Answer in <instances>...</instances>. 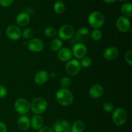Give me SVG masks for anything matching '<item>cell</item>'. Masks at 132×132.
<instances>
[{
	"instance_id": "7a4b0ae2",
	"label": "cell",
	"mask_w": 132,
	"mask_h": 132,
	"mask_svg": "<svg viewBox=\"0 0 132 132\" xmlns=\"http://www.w3.org/2000/svg\"><path fill=\"white\" fill-rule=\"evenodd\" d=\"M47 101L45 98L41 97L35 98L31 102L30 108L36 115H41L47 109Z\"/></svg>"
},
{
	"instance_id": "277c9868",
	"label": "cell",
	"mask_w": 132,
	"mask_h": 132,
	"mask_svg": "<svg viewBox=\"0 0 132 132\" xmlns=\"http://www.w3.org/2000/svg\"><path fill=\"white\" fill-rule=\"evenodd\" d=\"M127 113L123 108H117L114 110L112 114L113 123L117 126H122L127 121Z\"/></svg>"
},
{
	"instance_id": "5bb4252c",
	"label": "cell",
	"mask_w": 132,
	"mask_h": 132,
	"mask_svg": "<svg viewBox=\"0 0 132 132\" xmlns=\"http://www.w3.org/2000/svg\"><path fill=\"white\" fill-rule=\"evenodd\" d=\"M49 73L46 70H39L36 73L34 76V81L39 85H42L46 83L49 79Z\"/></svg>"
},
{
	"instance_id": "7c38bea8",
	"label": "cell",
	"mask_w": 132,
	"mask_h": 132,
	"mask_svg": "<svg viewBox=\"0 0 132 132\" xmlns=\"http://www.w3.org/2000/svg\"><path fill=\"white\" fill-rule=\"evenodd\" d=\"M54 132H70L71 126L69 122L64 119H59L54 124Z\"/></svg>"
},
{
	"instance_id": "ba28073f",
	"label": "cell",
	"mask_w": 132,
	"mask_h": 132,
	"mask_svg": "<svg viewBox=\"0 0 132 132\" xmlns=\"http://www.w3.org/2000/svg\"><path fill=\"white\" fill-rule=\"evenodd\" d=\"M21 31L19 27L15 24L9 25L6 29V35L10 39L15 41L21 37Z\"/></svg>"
},
{
	"instance_id": "83f0119b",
	"label": "cell",
	"mask_w": 132,
	"mask_h": 132,
	"mask_svg": "<svg viewBox=\"0 0 132 132\" xmlns=\"http://www.w3.org/2000/svg\"><path fill=\"white\" fill-rule=\"evenodd\" d=\"M34 34V30H32V28H27L22 32L21 36L23 38L26 39H28L32 38L33 37Z\"/></svg>"
},
{
	"instance_id": "6da1fadb",
	"label": "cell",
	"mask_w": 132,
	"mask_h": 132,
	"mask_svg": "<svg viewBox=\"0 0 132 132\" xmlns=\"http://www.w3.org/2000/svg\"><path fill=\"white\" fill-rule=\"evenodd\" d=\"M57 101L61 105L68 106L73 102V95L72 91L68 88H61L55 94Z\"/></svg>"
},
{
	"instance_id": "1f68e13d",
	"label": "cell",
	"mask_w": 132,
	"mask_h": 132,
	"mask_svg": "<svg viewBox=\"0 0 132 132\" xmlns=\"http://www.w3.org/2000/svg\"><path fill=\"white\" fill-rule=\"evenodd\" d=\"M8 91L6 87L3 85H0V99H3V98L6 97Z\"/></svg>"
},
{
	"instance_id": "484cf974",
	"label": "cell",
	"mask_w": 132,
	"mask_h": 132,
	"mask_svg": "<svg viewBox=\"0 0 132 132\" xmlns=\"http://www.w3.org/2000/svg\"><path fill=\"white\" fill-rule=\"evenodd\" d=\"M72 85V79L69 77H63L60 81L61 88H68Z\"/></svg>"
},
{
	"instance_id": "8fae6325",
	"label": "cell",
	"mask_w": 132,
	"mask_h": 132,
	"mask_svg": "<svg viewBox=\"0 0 132 132\" xmlns=\"http://www.w3.org/2000/svg\"><path fill=\"white\" fill-rule=\"evenodd\" d=\"M90 38V32L86 27L78 28L76 32V39L79 43H84L87 42Z\"/></svg>"
},
{
	"instance_id": "603a6c76",
	"label": "cell",
	"mask_w": 132,
	"mask_h": 132,
	"mask_svg": "<svg viewBox=\"0 0 132 132\" xmlns=\"http://www.w3.org/2000/svg\"><path fill=\"white\" fill-rule=\"evenodd\" d=\"M121 12L125 17H131L132 15V5L131 3H125L121 6Z\"/></svg>"
},
{
	"instance_id": "9a60e30c",
	"label": "cell",
	"mask_w": 132,
	"mask_h": 132,
	"mask_svg": "<svg viewBox=\"0 0 132 132\" xmlns=\"http://www.w3.org/2000/svg\"><path fill=\"white\" fill-rule=\"evenodd\" d=\"M104 89L101 85L95 84L92 85L89 90V95L93 99H99L103 95Z\"/></svg>"
},
{
	"instance_id": "d6a6232c",
	"label": "cell",
	"mask_w": 132,
	"mask_h": 132,
	"mask_svg": "<svg viewBox=\"0 0 132 132\" xmlns=\"http://www.w3.org/2000/svg\"><path fill=\"white\" fill-rule=\"evenodd\" d=\"M14 0H0V5L3 7L10 6L14 3Z\"/></svg>"
},
{
	"instance_id": "4dcf8cb0",
	"label": "cell",
	"mask_w": 132,
	"mask_h": 132,
	"mask_svg": "<svg viewBox=\"0 0 132 132\" xmlns=\"http://www.w3.org/2000/svg\"><path fill=\"white\" fill-rule=\"evenodd\" d=\"M125 59L126 63L130 66L132 65V50H129L125 53Z\"/></svg>"
},
{
	"instance_id": "e0dca14e",
	"label": "cell",
	"mask_w": 132,
	"mask_h": 132,
	"mask_svg": "<svg viewBox=\"0 0 132 132\" xmlns=\"http://www.w3.org/2000/svg\"><path fill=\"white\" fill-rule=\"evenodd\" d=\"M119 54L118 49L114 46H111L108 47L104 50L103 53V56L104 58L107 61H112L114 60L117 57Z\"/></svg>"
},
{
	"instance_id": "d590c367",
	"label": "cell",
	"mask_w": 132,
	"mask_h": 132,
	"mask_svg": "<svg viewBox=\"0 0 132 132\" xmlns=\"http://www.w3.org/2000/svg\"><path fill=\"white\" fill-rule=\"evenodd\" d=\"M103 1L107 3H113L117 1V0H103Z\"/></svg>"
},
{
	"instance_id": "5b68a950",
	"label": "cell",
	"mask_w": 132,
	"mask_h": 132,
	"mask_svg": "<svg viewBox=\"0 0 132 132\" xmlns=\"http://www.w3.org/2000/svg\"><path fill=\"white\" fill-rule=\"evenodd\" d=\"M15 111L22 116H24L30 109V104L28 100L24 98H19L15 101L14 103Z\"/></svg>"
},
{
	"instance_id": "836d02e7",
	"label": "cell",
	"mask_w": 132,
	"mask_h": 132,
	"mask_svg": "<svg viewBox=\"0 0 132 132\" xmlns=\"http://www.w3.org/2000/svg\"><path fill=\"white\" fill-rule=\"evenodd\" d=\"M39 132H54L52 128L48 127V126H43L40 130H39Z\"/></svg>"
},
{
	"instance_id": "ffe728a7",
	"label": "cell",
	"mask_w": 132,
	"mask_h": 132,
	"mask_svg": "<svg viewBox=\"0 0 132 132\" xmlns=\"http://www.w3.org/2000/svg\"><path fill=\"white\" fill-rule=\"evenodd\" d=\"M29 15L27 13L21 12L18 14L16 17V23L20 27H26L30 22Z\"/></svg>"
},
{
	"instance_id": "9c48e42d",
	"label": "cell",
	"mask_w": 132,
	"mask_h": 132,
	"mask_svg": "<svg viewBox=\"0 0 132 132\" xmlns=\"http://www.w3.org/2000/svg\"><path fill=\"white\" fill-rule=\"evenodd\" d=\"M72 54L77 59H82L87 54V47L84 43H77L72 48Z\"/></svg>"
},
{
	"instance_id": "3957f363",
	"label": "cell",
	"mask_w": 132,
	"mask_h": 132,
	"mask_svg": "<svg viewBox=\"0 0 132 132\" xmlns=\"http://www.w3.org/2000/svg\"><path fill=\"white\" fill-rule=\"evenodd\" d=\"M88 23L92 27L99 29L104 23V18L101 12L98 11L92 12L88 16Z\"/></svg>"
},
{
	"instance_id": "cb8c5ba5",
	"label": "cell",
	"mask_w": 132,
	"mask_h": 132,
	"mask_svg": "<svg viewBox=\"0 0 132 132\" xmlns=\"http://www.w3.org/2000/svg\"><path fill=\"white\" fill-rule=\"evenodd\" d=\"M54 10L57 14H62L65 10V5L62 1H56L54 5Z\"/></svg>"
},
{
	"instance_id": "d4e9b609",
	"label": "cell",
	"mask_w": 132,
	"mask_h": 132,
	"mask_svg": "<svg viewBox=\"0 0 132 132\" xmlns=\"http://www.w3.org/2000/svg\"><path fill=\"white\" fill-rule=\"evenodd\" d=\"M103 34L99 29H94L90 33V37L94 41H98L102 38Z\"/></svg>"
},
{
	"instance_id": "4316f807",
	"label": "cell",
	"mask_w": 132,
	"mask_h": 132,
	"mask_svg": "<svg viewBox=\"0 0 132 132\" xmlns=\"http://www.w3.org/2000/svg\"><path fill=\"white\" fill-rule=\"evenodd\" d=\"M92 60L91 58L88 56H85L81 59V62H80V64L81 67H84V68H88L92 65Z\"/></svg>"
},
{
	"instance_id": "44dd1931",
	"label": "cell",
	"mask_w": 132,
	"mask_h": 132,
	"mask_svg": "<svg viewBox=\"0 0 132 132\" xmlns=\"http://www.w3.org/2000/svg\"><path fill=\"white\" fill-rule=\"evenodd\" d=\"M62 46H63V41L59 38H55L52 40L49 45L50 49L53 52H58L62 48Z\"/></svg>"
},
{
	"instance_id": "8992f818",
	"label": "cell",
	"mask_w": 132,
	"mask_h": 132,
	"mask_svg": "<svg viewBox=\"0 0 132 132\" xmlns=\"http://www.w3.org/2000/svg\"><path fill=\"white\" fill-rule=\"evenodd\" d=\"M75 33L74 28L71 24H67L61 26L58 31V35L60 39L69 40L73 36Z\"/></svg>"
},
{
	"instance_id": "7402d4cb",
	"label": "cell",
	"mask_w": 132,
	"mask_h": 132,
	"mask_svg": "<svg viewBox=\"0 0 132 132\" xmlns=\"http://www.w3.org/2000/svg\"><path fill=\"white\" fill-rule=\"evenodd\" d=\"M85 128L84 122L81 121H76L71 126L70 132H83Z\"/></svg>"
},
{
	"instance_id": "f1b7e54d",
	"label": "cell",
	"mask_w": 132,
	"mask_h": 132,
	"mask_svg": "<svg viewBox=\"0 0 132 132\" xmlns=\"http://www.w3.org/2000/svg\"><path fill=\"white\" fill-rule=\"evenodd\" d=\"M44 34H45V35L47 37L51 38V37H54L56 35V30L54 28H53V27H47V28H46L45 29Z\"/></svg>"
},
{
	"instance_id": "2e32d148",
	"label": "cell",
	"mask_w": 132,
	"mask_h": 132,
	"mask_svg": "<svg viewBox=\"0 0 132 132\" xmlns=\"http://www.w3.org/2000/svg\"><path fill=\"white\" fill-rule=\"evenodd\" d=\"M72 52L68 48H63L57 52V57L61 61L68 62L72 59Z\"/></svg>"
},
{
	"instance_id": "52a82bcc",
	"label": "cell",
	"mask_w": 132,
	"mask_h": 132,
	"mask_svg": "<svg viewBox=\"0 0 132 132\" xmlns=\"http://www.w3.org/2000/svg\"><path fill=\"white\" fill-rule=\"evenodd\" d=\"M81 67L80 62L77 59H72L67 62L65 70L69 76H74L79 73L81 70Z\"/></svg>"
},
{
	"instance_id": "d6986e66",
	"label": "cell",
	"mask_w": 132,
	"mask_h": 132,
	"mask_svg": "<svg viewBox=\"0 0 132 132\" xmlns=\"http://www.w3.org/2000/svg\"><path fill=\"white\" fill-rule=\"evenodd\" d=\"M43 119L40 115H35L30 120V126L36 130H39L43 127Z\"/></svg>"
},
{
	"instance_id": "74e56055",
	"label": "cell",
	"mask_w": 132,
	"mask_h": 132,
	"mask_svg": "<svg viewBox=\"0 0 132 132\" xmlns=\"http://www.w3.org/2000/svg\"><path fill=\"white\" fill-rule=\"evenodd\" d=\"M0 34H1V30H0Z\"/></svg>"
},
{
	"instance_id": "30bf717a",
	"label": "cell",
	"mask_w": 132,
	"mask_h": 132,
	"mask_svg": "<svg viewBox=\"0 0 132 132\" xmlns=\"http://www.w3.org/2000/svg\"><path fill=\"white\" fill-rule=\"evenodd\" d=\"M116 27L121 32H127L131 27V23L129 19L126 17L121 16L116 21Z\"/></svg>"
},
{
	"instance_id": "4fadbf2b",
	"label": "cell",
	"mask_w": 132,
	"mask_h": 132,
	"mask_svg": "<svg viewBox=\"0 0 132 132\" xmlns=\"http://www.w3.org/2000/svg\"><path fill=\"white\" fill-rule=\"evenodd\" d=\"M28 48L32 52H39L44 48V43L41 39L34 38L28 43Z\"/></svg>"
},
{
	"instance_id": "ac0fdd59",
	"label": "cell",
	"mask_w": 132,
	"mask_h": 132,
	"mask_svg": "<svg viewBox=\"0 0 132 132\" xmlns=\"http://www.w3.org/2000/svg\"><path fill=\"white\" fill-rule=\"evenodd\" d=\"M17 125L21 130L27 131L30 127V120L27 116H22L18 119Z\"/></svg>"
},
{
	"instance_id": "e575fe53",
	"label": "cell",
	"mask_w": 132,
	"mask_h": 132,
	"mask_svg": "<svg viewBox=\"0 0 132 132\" xmlns=\"http://www.w3.org/2000/svg\"><path fill=\"white\" fill-rule=\"evenodd\" d=\"M7 131V126L4 122L0 121V132Z\"/></svg>"
},
{
	"instance_id": "f546056e",
	"label": "cell",
	"mask_w": 132,
	"mask_h": 132,
	"mask_svg": "<svg viewBox=\"0 0 132 132\" xmlns=\"http://www.w3.org/2000/svg\"><path fill=\"white\" fill-rule=\"evenodd\" d=\"M103 110L106 112H111L113 110V109H114L113 104H112L111 102L109 101L104 102V103H103Z\"/></svg>"
},
{
	"instance_id": "8d00e7d4",
	"label": "cell",
	"mask_w": 132,
	"mask_h": 132,
	"mask_svg": "<svg viewBox=\"0 0 132 132\" xmlns=\"http://www.w3.org/2000/svg\"><path fill=\"white\" fill-rule=\"evenodd\" d=\"M119 1H128V0H119Z\"/></svg>"
}]
</instances>
